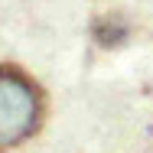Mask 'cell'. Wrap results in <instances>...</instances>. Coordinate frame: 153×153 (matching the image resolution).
Instances as JSON below:
<instances>
[{
	"mask_svg": "<svg viewBox=\"0 0 153 153\" xmlns=\"http://www.w3.org/2000/svg\"><path fill=\"white\" fill-rule=\"evenodd\" d=\"M42 114V98L36 82L20 68L0 65V147H13L26 140Z\"/></svg>",
	"mask_w": 153,
	"mask_h": 153,
	"instance_id": "obj_1",
	"label": "cell"
},
{
	"mask_svg": "<svg viewBox=\"0 0 153 153\" xmlns=\"http://www.w3.org/2000/svg\"><path fill=\"white\" fill-rule=\"evenodd\" d=\"M94 36H98L101 46H117V42H124V36H127V26H124L121 16H101L94 23Z\"/></svg>",
	"mask_w": 153,
	"mask_h": 153,
	"instance_id": "obj_2",
	"label": "cell"
}]
</instances>
